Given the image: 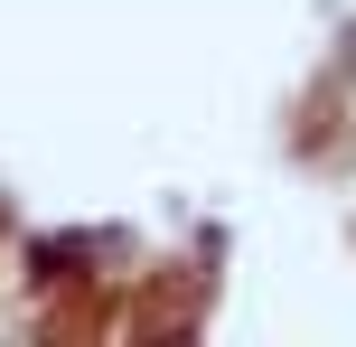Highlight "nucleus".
Returning <instances> with one entry per match:
<instances>
[{
  "instance_id": "1",
  "label": "nucleus",
  "mask_w": 356,
  "mask_h": 347,
  "mask_svg": "<svg viewBox=\"0 0 356 347\" xmlns=\"http://www.w3.org/2000/svg\"><path fill=\"white\" fill-rule=\"evenodd\" d=\"M197 310H207V282H188V291H178V282H150V300L131 310V329L169 338V329H197Z\"/></svg>"
},
{
  "instance_id": "3",
  "label": "nucleus",
  "mask_w": 356,
  "mask_h": 347,
  "mask_svg": "<svg viewBox=\"0 0 356 347\" xmlns=\"http://www.w3.org/2000/svg\"><path fill=\"white\" fill-rule=\"evenodd\" d=\"M0 225H10V207H0Z\"/></svg>"
},
{
  "instance_id": "2",
  "label": "nucleus",
  "mask_w": 356,
  "mask_h": 347,
  "mask_svg": "<svg viewBox=\"0 0 356 347\" xmlns=\"http://www.w3.org/2000/svg\"><path fill=\"white\" fill-rule=\"evenodd\" d=\"M338 94L356 104V19H347V38H338Z\"/></svg>"
}]
</instances>
